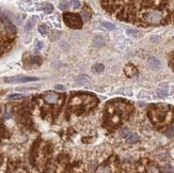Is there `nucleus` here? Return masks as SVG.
I'll use <instances>...</instances> for the list:
<instances>
[{
  "label": "nucleus",
  "instance_id": "1",
  "mask_svg": "<svg viewBox=\"0 0 174 173\" xmlns=\"http://www.w3.org/2000/svg\"><path fill=\"white\" fill-rule=\"evenodd\" d=\"M164 19V14L159 10H147L143 14V20L148 25H158Z\"/></svg>",
  "mask_w": 174,
  "mask_h": 173
},
{
  "label": "nucleus",
  "instance_id": "2",
  "mask_svg": "<svg viewBox=\"0 0 174 173\" xmlns=\"http://www.w3.org/2000/svg\"><path fill=\"white\" fill-rule=\"evenodd\" d=\"M63 19L65 21V24L71 27V28H81L82 26V20H81L80 16L77 14H73V13H64L63 14Z\"/></svg>",
  "mask_w": 174,
  "mask_h": 173
},
{
  "label": "nucleus",
  "instance_id": "3",
  "mask_svg": "<svg viewBox=\"0 0 174 173\" xmlns=\"http://www.w3.org/2000/svg\"><path fill=\"white\" fill-rule=\"evenodd\" d=\"M37 77H27V76H13V77H7L4 81L7 83H13V82H28V81H37Z\"/></svg>",
  "mask_w": 174,
  "mask_h": 173
},
{
  "label": "nucleus",
  "instance_id": "4",
  "mask_svg": "<svg viewBox=\"0 0 174 173\" xmlns=\"http://www.w3.org/2000/svg\"><path fill=\"white\" fill-rule=\"evenodd\" d=\"M0 17H1V20L3 21V24H4V27H5V31L11 34V35H14V34L16 33V27L12 24V21L10 20V18L4 15V14H1L0 15Z\"/></svg>",
  "mask_w": 174,
  "mask_h": 173
},
{
  "label": "nucleus",
  "instance_id": "5",
  "mask_svg": "<svg viewBox=\"0 0 174 173\" xmlns=\"http://www.w3.org/2000/svg\"><path fill=\"white\" fill-rule=\"evenodd\" d=\"M43 98H44V100L46 103L50 104V105H55V104H57L58 100H59L60 95L58 94V93H55V92H49V93L44 94Z\"/></svg>",
  "mask_w": 174,
  "mask_h": 173
},
{
  "label": "nucleus",
  "instance_id": "6",
  "mask_svg": "<svg viewBox=\"0 0 174 173\" xmlns=\"http://www.w3.org/2000/svg\"><path fill=\"white\" fill-rule=\"evenodd\" d=\"M148 65L151 66V68H153V70H158L160 67V61L157 59L155 57H151L148 59Z\"/></svg>",
  "mask_w": 174,
  "mask_h": 173
},
{
  "label": "nucleus",
  "instance_id": "7",
  "mask_svg": "<svg viewBox=\"0 0 174 173\" xmlns=\"http://www.w3.org/2000/svg\"><path fill=\"white\" fill-rule=\"evenodd\" d=\"M90 80V78L88 77V76H86V75H80V76H78L77 78H76V82L78 83V85H85V83H87L88 81Z\"/></svg>",
  "mask_w": 174,
  "mask_h": 173
},
{
  "label": "nucleus",
  "instance_id": "8",
  "mask_svg": "<svg viewBox=\"0 0 174 173\" xmlns=\"http://www.w3.org/2000/svg\"><path fill=\"white\" fill-rule=\"evenodd\" d=\"M104 44H105V42H104V39L101 37H96L95 40L93 41V45L95 47H101Z\"/></svg>",
  "mask_w": 174,
  "mask_h": 173
},
{
  "label": "nucleus",
  "instance_id": "9",
  "mask_svg": "<svg viewBox=\"0 0 174 173\" xmlns=\"http://www.w3.org/2000/svg\"><path fill=\"white\" fill-rule=\"evenodd\" d=\"M104 70H105V67H104V65L103 64H95V65H93V67H92V71H93L94 73H96V74H99V73H101Z\"/></svg>",
  "mask_w": 174,
  "mask_h": 173
},
{
  "label": "nucleus",
  "instance_id": "10",
  "mask_svg": "<svg viewBox=\"0 0 174 173\" xmlns=\"http://www.w3.org/2000/svg\"><path fill=\"white\" fill-rule=\"evenodd\" d=\"M101 26H103L104 28L108 29V30H114L115 28H117L113 24H111V22H108V21H103V22H101Z\"/></svg>",
  "mask_w": 174,
  "mask_h": 173
},
{
  "label": "nucleus",
  "instance_id": "11",
  "mask_svg": "<svg viewBox=\"0 0 174 173\" xmlns=\"http://www.w3.org/2000/svg\"><path fill=\"white\" fill-rule=\"evenodd\" d=\"M137 140H138V137H137V135L136 134H129V136L127 137V141H128L129 143H134V142H137Z\"/></svg>",
  "mask_w": 174,
  "mask_h": 173
},
{
  "label": "nucleus",
  "instance_id": "12",
  "mask_svg": "<svg viewBox=\"0 0 174 173\" xmlns=\"http://www.w3.org/2000/svg\"><path fill=\"white\" fill-rule=\"evenodd\" d=\"M52 5L50 4V3H46L45 5H44V12L46 13V14H50L51 12H52Z\"/></svg>",
  "mask_w": 174,
  "mask_h": 173
},
{
  "label": "nucleus",
  "instance_id": "13",
  "mask_svg": "<svg viewBox=\"0 0 174 173\" xmlns=\"http://www.w3.org/2000/svg\"><path fill=\"white\" fill-rule=\"evenodd\" d=\"M39 31L42 34H46V33H48L49 28H48V26H46V25H41L40 28H39Z\"/></svg>",
  "mask_w": 174,
  "mask_h": 173
},
{
  "label": "nucleus",
  "instance_id": "14",
  "mask_svg": "<svg viewBox=\"0 0 174 173\" xmlns=\"http://www.w3.org/2000/svg\"><path fill=\"white\" fill-rule=\"evenodd\" d=\"M68 4H71V2H69V1H61L59 8H60L61 10H66V9H68V7H69Z\"/></svg>",
  "mask_w": 174,
  "mask_h": 173
},
{
  "label": "nucleus",
  "instance_id": "15",
  "mask_svg": "<svg viewBox=\"0 0 174 173\" xmlns=\"http://www.w3.org/2000/svg\"><path fill=\"white\" fill-rule=\"evenodd\" d=\"M80 17H81V20H82L83 22H87V21L89 20V18H90L89 14H88V13H86V12L81 13V14H80Z\"/></svg>",
  "mask_w": 174,
  "mask_h": 173
},
{
  "label": "nucleus",
  "instance_id": "16",
  "mask_svg": "<svg viewBox=\"0 0 174 173\" xmlns=\"http://www.w3.org/2000/svg\"><path fill=\"white\" fill-rule=\"evenodd\" d=\"M157 93H158V95H159L160 97H166V96L168 95V91H167V90H161V89H159V90L157 91Z\"/></svg>",
  "mask_w": 174,
  "mask_h": 173
},
{
  "label": "nucleus",
  "instance_id": "17",
  "mask_svg": "<svg viewBox=\"0 0 174 173\" xmlns=\"http://www.w3.org/2000/svg\"><path fill=\"white\" fill-rule=\"evenodd\" d=\"M22 97H24L22 94H11L8 96L9 99H16V98H22Z\"/></svg>",
  "mask_w": 174,
  "mask_h": 173
},
{
  "label": "nucleus",
  "instance_id": "18",
  "mask_svg": "<svg viewBox=\"0 0 174 173\" xmlns=\"http://www.w3.org/2000/svg\"><path fill=\"white\" fill-rule=\"evenodd\" d=\"M38 87H29V88H17V91H31V90H35Z\"/></svg>",
  "mask_w": 174,
  "mask_h": 173
},
{
  "label": "nucleus",
  "instance_id": "19",
  "mask_svg": "<svg viewBox=\"0 0 174 173\" xmlns=\"http://www.w3.org/2000/svg\"><path fill=\"white\" fill-rule=\"evenodd\" d=\"M129 134H130V133H129L128 128H123V129L121 130V135H122L123 137H126V138H127V137L129 136Z\"/></svg>",
  "mask_w": 174,
  "mask_h": 173
},
{
  "label": "nucleus",
  "instance_id": "20",
  "mask_svg": "<svg viewBox=\"0 0 174 173\" xmlns=\"http://www.w3.org/2000/svg\"><path fill=\"white\" fill-rule=\"evenodd\" d=\"M43 48V43L42 42H37V44H35V50L38 51V50H41Z\"/></svg>",
  "mask_w": 174,
  "mask_h": 173
},
{
  "label": "nucleus",
  "instance_id": "21",
  "mask_svg": "<svg viewBox=\"0 0 174 173\" xmlns=\"http://www.w3.org/2000/svg\"><path fill=\"white\" fill-rule=\"evenodd\" d=\"M32 27H33V22H32V21H29L28 24L26 25V27H25V30H26V31H29V30L32 29Z\"/></svg>",
  "mask_w": 174,
  "mask_h": 173
},
{
  "label": "nucleus",
  "instance_id": "22",
  "mask_svg": "<svg viewBox=\"0 0 174 173\" xmlns=\"http://www.w3.org/2000/svg\"><path fill=\"white\" fill-rule=\"evenodd\" d=\"M126 33L128 34V35H136V34H137V31H136V30H133V29H127Z\"/></svg>",
  "mask_w": 174,
  "mask_h": 173
},
{
  "label": "nucleus",
  "instance_id": "23",
  "mask_svg": "<svg viewBox=\"0 0 174 173\" xmlns=\"http://www.w3.org/2000/svg\"><path fill=\"white\" fill-rule=\"evenodd\" d=\"M71 3L73 4V7H74L75 9H78V8L80 7V2H79V1H77V0H75V1H72Z\"/></svg>",
  "mask_w": 174,
  "mask_h": 173
},
{
  "label": "nucleus",
  "instance_id": "24",
  "mask_svg": "<svg viewBox=\"0 0 174 173\" xmlns=\"http://www.w3.org/2000/svg\"><path fill=\"white\" fill-rule=\"evenodd\" d=\"M56 89H58V90H63L64 87H62V86H56Z\"/></svg>",
  "mask_w": 174,
  "mask_h": 173
},
{
  "label": "nucleus",
  "instance_id": "25",
  "mask_svg": "<svg viewBox=\"0 0 174 173\" xmlns=\"http://www.w3.org/2000/svg\"><path fill=\"white\" fill-rule=\"evenodd\" d=\"M1 53H2V47L0 46V55H1Z\"/></svg>",
  "mask_w": 174,
  "mask_h": 173
},
{
  "label": "nucleus",
  "instance_id": "26",
  "mask_svg": "<svg viewBox=\"0 0 174 173\" xmlns=\"http://www.w3.org/2000/svg\"><path fill=\"white\" fill-rule=\"evenodd\" d=\"M15 173H22V172H21V171H16Z\"/></svg>",
  "mask_w": 174,
  "mask_h": 173
}]
</instances>
